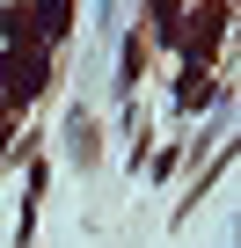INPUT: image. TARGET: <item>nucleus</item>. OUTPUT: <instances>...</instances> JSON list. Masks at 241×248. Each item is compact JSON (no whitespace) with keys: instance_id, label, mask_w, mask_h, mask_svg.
Returning <instances> with one entry per match:
<instances>
[{"instance_id":"obj_5","label":"nucleus","mask_w":241,"mask_h":248,"mask_svg":"<svg viewBox=\"0 0 241 248\" xmlns=\"http://www.w3.org/2000/svg\"><path fill=\"white\" fill-rule=\"evenodd\" d=\"M205 95H212V80H205V66H190V73H183V109H197Z\"/></svg>"},{"instance_id":"obj_3","label":"nucleus","mask_w":241,"mask_h":248,"mask_svg":"<svg viewBox=\"0 0 241 248\" xmlns=\"http://www.w3.org/2000/svg\"><path fill=\"white\" fill-rule=\"evenodd\" d=\"M66 154H73L80 168L95 161V117H88V109H73V117H66Z\"/></svg>"},{"instance_id":"obj_2","label":"nucleus","mask_w":241,"mask_h":248,"mask_svg":"<svg viewBox=\"0 0 241 248\" xmlns=\"http://www.w3.org/2000/svg\"><path fill=\"white\" fill-rule=\"evenodd\" d=\"M219 37H226V0H205V8H190V66H205Z\"/></svg>"},{"instance_id":"obj_4","label":"nucleus","mask_w":241,"mask_h":248,"mask_svg":"<svg viewBox=\"0 0 241 248\" xmlns=\"http://www.w3.org/2000/svg\"><path fill=\"white\" fill-rule=\"evenodd\" d=\"M66 22H73V0H44V22H37V37H66Z\"/></svg>"},{"instance_id":"obj_6","label":"nucleus","mask_w":241,"mask_h":248,"mask_svg":"<svg viewBox=\"0 0 241 248\" xmlns=\"http://www.w3.org/2000/svg\"><path fill=\"white\" fill-rule=\"evenodd\" d=\"M0 139H8V132H0Z\"/></svg>"},{"instance_id":"obj_1","label":"nucleus","mask_w":241,"mask_h":248,"mask_svg":"<svg viewBox=\"0 0 241 248\" xmlns=\"http://www.w3.org/2000/svg\"><path fill=\"white\" fill-rule=\"evenodd\" d=\"M44 88H51V59L37 44H15L8 59H0V95H8V102H37Z\"/></svg>"}]
</instances>
